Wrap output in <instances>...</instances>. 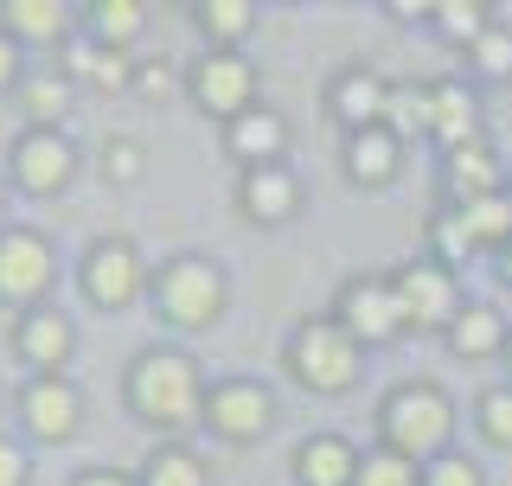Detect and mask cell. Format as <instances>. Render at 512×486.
<instances>
[{
  "instance_id": "1",
  "label": "cell",
  "mask_w": 512,
  "mask_h": 486,
  "mask_svg": "<svg viewBox=\"0 0 512 486\" xmlns=\"http://www.w3.org/2000/svg\"><path fill=\"white\" fill-rule=\"evenodd\" d=\"M205 365L173 339H154L122 365V403L141 429H154L160 442H186V429H199L205 416Z\"/></svg>"
},
{
  "instance_id": "2",
  "label": "cell",
  "mask_w": 512,
  "mask_h": 486,
  "mask_svg": "<svg viewBox=\"0 0 512 486\" xmlns=\"http://www.w3.org/2000/svg\"><path fill=\"white\" fill-rule=\"evenodd\" d=\"M148 307L167 333H212L231 307V275H224L218 256L205 250H180L154 269L148 282Z\"/></svg>"
},
{
  "instance_id": "3",
  "label": "cell",
  "mask_w": 512,
  "mask_h": 486,
  "mask_svg": "<svg viewBox=\"0 0 512 486\" xmlns=\"http://www.w3.org/2000/svg\"><path fill=\"white\" fill-rule=\"evenodd\" d=\"M448 435H455V403L429 378L397 384V391L378 403V448H391V455H404L416 467L448 455Z\"/></svg>"
},
{
  "instance_id": "4",
  "label": "cell",
  "mask_w": 512,
  "mask_h": 486,
  "mask_svg": "<svg viewBox=\"0 0 512 486\" xmlns=\"http://www.w3.org/2000/svg\"><path fill=\"white\" fill-rule=\"evenodd\" d=\"M282 365H288V378H295L301 391H314V397H346L352 384H359L365 346H359V339H352L333 314H314V320H301V327L288 333Z\"/></svg>"
},
{
  "instance_id": "5",
  "label": "cell",
  "mask_w": 512,
  "mask_h": 486,
  "mask_svg": "<svg viewBox=\"0 0 512 486\" xmlns=\"http://www.w3.org/2000/svg\"><path fill=\"white\" fill-rule=\"evenodd\" d=\"M90 423V397L71 371H52V378H26L13 391V435L26 448H71Z\"/></svg>"
},
{
  "instance_id": "6",
  "label": "cell",
  "mask_w": 512,
  "mask_h": 486,
  "mask_svg": "<svg viewBox=\"0 0 512 486\" xmlns=\"http://www.w3.org/2000/svg\"><path fill=\"white\" fill-rule=\"evenodd\" d=\"M58 243L39 224H0V314H32L58 295Z\"/></svg>"
},
{
  "instance_id": "7",
  "label": "cell",
  "mask_w": 512,
  "mask_h": 486,
  "mask_svg": "<svg viewBox=\"0 0 512 486\" xmlns=\"http://www.w3.org/2000/svg\"><path fill=\"white\" fill-rule=\"evenodd\" d=\"M71 275H77V295L96 314H128L135 301H148V282H154V269H148L135 237H90Z\"/></svg>"
},
{
  "instance_id": "8",
  "label": "cell",
  "mask_w": 512,
  "mask_h": 486,
  "mask_svg": "<svg viewBox=\"0 0 512 486\" xmlns=\"http://www.w3.org/2000/svg\"><path fill=\"white\" fill-rule=\"evenodd\" d=\"M84 173V148L64 128H20L7 148V186L20 199H64Z\"/></svg>"
},
{
  "instance_id": "9",
  "label": "cell",
  "mask_w": 512,
  "mask_h": 486,
  "mask_svg": "<svg viewBox=\"0 0 512 486\" xmlns=\"http://www.w3.org/2000/svg\"><path fill=\"white\" fill-rule=\"evenodd\" d=\"M199 429H212L218 442H231V448L263 442V435L276 429V391H269L263 378H244V371L212 378V384H205V416H199Z\"/></svg>"
},
{
  "instance_id": "10",
  "label": "cell",
  "mask_w": 512,
  "mask_h": 486,
  "mask_svg": "<svg viewBox=\"0 0 512 486\" xmlns=\"http://www.w3.org/2000/svg\"><path fill=\"white\" fill-rule=\"evenodd\" d=\"M186 103L231 128L256 109V64L244 52H205L199 64H186Z\"/></svg>"
},
{
  "instance_id": "11",
  "label": "cell",
  "mask_w": 512,
  "mask_h": 486,
  "mask_svg": "<svg viewBox=\"0 0 512 486\" xmlns=\"http://www.w3.org/2000/svg\"><path fill=\"white\" fill-rule=\"evenodd\" d=\"M333 320H340V327L359 339L365 352H372V346H391V339H404V333H410L404 301H397L391 275H352V282H340Z\"/></svg>"
},
{
  "instance_id": "12",
  "label": "cell",
  "mask_w": 512,
  "mask_h": 486,
  "mask_svg": "<svg viewBox=\"0 0 512 486\" xmlns=\"http://www.w3.org/2000/svg\"><path fill=\"white\" fill-rule=\"evenodd\" d=\"M7 352L26 365V378L71 371V359H77V320L64 314L58 301H45V307H32V314H20L7 327Z\"/></svg>"
},
{
  "instance_id": "13",
  "label": "cell",
  "mask_w": 512,
  "mask_h": 486,
  "mask_svg": "<svg viewBox=\"0 0 512 486\" xmlns=\"http://www.w3.org/2000/svg\"><path fill=\"white\" fill-rule=\"evenodd\" d=\"M391 288H397V301H404V320L416 333H448L455 327V314H461V295H455V275H448L436 256L429 263H410V269H397L391 275Z\"/></svg>"
},
{
  "instance_id": "14",
  "label": "cell",
  "mask_w": 512,
  "mask_h": 486,
  "mask_svg": "<svg viewBox=\"0 0 512 486\" xmlns=\"http://www.w3.org/2000/svg\"><path fill=\"white\" fill-rule=\"evenodd\" d=\"M384 109H391V84L372 71V64H346V71L327 77V116L346 128V135H359V128H378Z\"/></svg>"
},
{
  "instance_id": "15",
  "label": "cell",
  "mask_w": 512,
  "mask_h": 486,
  "mask_svg": "<svg viewBox=\"0 0 512 486\" xmlns=\"http://www.w3.org/2000/svg\"><path fill=\"white\" fill-rule=\"evenodd\" d=\"M58 71L71 77L77 90H103V96H116V90L135 84V58H128V52H109V45H96L84 26H77L71 39L58 45Z\"/></svg>"
},
{
  "instance_id": "16",
  "label": "cell",
  "mask_w": 512,
  "mask_h": 486,
  "mask_svg": "<svg viewBox=\"0 0 512 486\" xmlns=\"http://www.w3.org/2000/svg\"><path fill=\"white\" fill-rule=\"evenodd\" d=\"M237 212H244L250 224H288L301 212V180L295 167H244L237 173Z\"/></svg>"
},
{
  "instance_id": "17",
  "label": "cell",
  "mask_w": 512,
  "mask_h": 486,
  "mask_svg": "<svg viewBox=\"0 0 512 486\" xmlns=\"http://www.w3.org/2000/svg\"><path fill=\"white\" fill-rule=\"evenodd\" d=\"M359 448L346 442V435L320 429L308 435V442H295V455H288V474H295V486H359Z\"/></svg>"
},
{
  "instance_id": "18",
  "label": "cell",
  "mask_w": 512,
  "mask_h": 486,
  "mask_svg": "<svg viewBox=\"0 0 512 486\" xmlns=\"http://www.w3.org/2000/svg\"><path fill=\"white\" fill-rule=\"evenodd\" d=\"M340 167H346V180L365 186V192L391 186L397 167H404V135H397V128H384V122L378 128H359V135H346Z\"/></svg>"
},
{
  "instance_id": "19",
  "label": "cell",
  "mask_w": 512,
  "mask_h": 486,
  "mask_svg": "<svg viewBox=\"0 0 512 486\" xmlns=\"http://www.w3.org/2000/svg\"><path fill=\"white\" fill-rule=\"evenodd\" d=\"M0 32H7L13 45H58L77 32V7H58V0H0Z\"/></svg>"
},
{
  "instance_id": "20",
  "label": "cell",
  "mask_w": 512,
  "mask_h": 486,
  "mask_svg": "<svg viewBox=\"0 0 512 486\" xmlns=\"http://www.w3.org/2000/svg\"><path fill=\"white\" fill-rule=\"evenodd\" d=\"M13 103H20L26 128H64V116H71V103H77V84L58 71V64H26Z\"/></svg>"
},
{
  "instance_id": "21",
  "label": "cell",
  "mask_w": 512,
  "mask_h": 486,
  "mask_svg": "<svg viewBox=\"0 0 512 486\" xmlns=\"http://www.w3.org/2000/svg\"><path fill=\"white\" fill-rule=\"evenodd\" d=\"M224 154L237 160V167H282L288 154V122L276 109H250V116H237L224 128Z\"/></svg>"
},
{
  "instance_id": "22",
  "label": "cell",
  "mask_w": 512,
  "mask_h": 486,
  "mask_svg": "<svg viewBox=\"0 0 512 486\" xmlns=\"http://www.w3.org/2000/svg\"><path fill=\"white\" fill-rule=\"evenodd\" d=\"M429 96H436V116H429V135L442 141V154L468 148V141H480V103L468 84H429Z\"/></svg>"
},
{
  "instance_id": "23",
  "label": "cell",
  "mask_w": 512,
  "mask_h": 486,
  "mask_svg": "<svg viewBox=\"0 0 512 486\" xmlns=\"http://www.w3.org/2000/svg\"><path fill=\"white\" fill-rule=\"evenodd\" d=\"M205 52H244V39L256 32V0H199L192 7Z\"/></svg>"
},
{
  "instance_id": "24",
  "label": "cell",
  "mask_w": 512,
  "mask_h": 486,
  "mask_svg": "<svg viewBox=\"0 0 512 486\" xmlns=\"http://www.w3.org/2000/svg\"><path fill=\"white\" fill-rule=\"evenodd\" d=\"M77 26H84L96 45H109V52H128V45L141 39V26H148V7H141V0H84V7H77Z\"/></svg>"
},
{
  "instance_id": "25",
  "label": "cell",
  "mask_w": 512,
  "mask_h": 486,
  "mask_svg": "<svg viewBox=\"0 0 512 486\" xmlns=\"http://www.w3.org/2000/svg\"><path fill=\"white\" fill-rule=\"evenodd\" d=\"M135 486H205V461L192 442H154L135 467Z\"/></svg>"
},
{
  "instance_id": "26",
  "label": "cell",
  "mask_w": 512,
  "mask_h": 486,
  "mask_svg": "<svg viewBox=\"0 0 512 486\" xmlns=\"http://www.w3.org/2000/svg\"><path fill=\"white\" fill-rule=\"evenodd\" d=\"M448 192H455V205H474L487 192H500V167H493L487 141H468V148L448 154Z\"/></svg>"
},
{
  "instance_id": "27",
  "label": "cell",
  "mask_w": 512,
  "mask_h": 486,
  "mask_svg": "<svg viewBox=\"0 0 512 486\" xmlns=\"http://www.w3.org/2000/svg\"><path fill=\"white\" fill-rule=\"evenodd\" d=\"M448 352L455 359H493V352H506V327L493 307H461L455 327H448Z\"/></svg>"
},
{
  "instance_id": "28",
  "label": "cell",
  "mask_w": 512,
  "mask_h": 486,
  "mask_svg": "<svg viewBox=\"0 0 512 486\" xmlns=\"http://www.w3.org/2000/svg\"><path fill=\"white\" fill-rule=\"evenodd\" d=\"M96 173H103V186H141V173H148V148H141V135H109L103 148H96Z\"/></svg>"
},
{
  "instance_id": "29",
  "label": "cell",
  "mask_w": 512,
  "mask_h": 486,
  "mask_svg": "<svg viewBox=\"0 0 512 486\" xmlns=\"http://www.w3.org/2000/svg\"><path fill=\"white\" fill-rule=\"evenodd\" d=\"M429 26L442 32L448 45H474L480 32H487V0H436V13H429Z\"/></svg>"
},
{
  "instance_id": "30",
  "label": "cell",
  "mask_w": 512,
  "mask_h": 486,
  "mask_svg": "<svg viewBox=\"0 0 512 486\" xmlns=\"http://www.w3.org/2000/svg\"><path fill=\"white\" fill-rule=\"evenodd\" d=\"M461 218H468V231L474 243H506L512 250V192H487V199H474V205H461Z\"/></svg>"
},
{
  "instance_id": "31",
  "label": "cell",
  "mask_w": 512,
  "mask_h": 486,
  "mask_svg": "<svg viewBox=\"0 0 512 486\" xmlns=\"http://www.w3.org/2000/svg\"><path fill=\"white\" fill-rule=\"evenodd\" d=\"M128 96L160 109V103H173V96H186V77L173 71L167 58H135V84H128Z\"/></svg>"
},
{
  "instance_id": "32",
  "label": "cell",
  "mask_w": 512,
  "mask_h": 486,
  "mask_svg": "<svg viewBox=\"0 0 512 486\" xmlns=\"http://www.w3.org/2000/svg\"><path fill=\"white\" fill-rule=\"evenodd\" d=\"M429 116H436V96H429V90L391 84V109H384V128H397V135H429Z\"/></svg>"
},
{
  "instance_id": "33",
  "label": "cell",
  "mask_w": 512,
  "mask_h": 486,
  "mask_svg": "<svg viewBox=\"0 0 512 486\" xmlns=\"http://www.w3.org/2000/svg\"><path fill=\"white\" fill-rule=\"evenodd\" d=\"M359 486H423V467L404 461V455H391V448H365Z\"/></svg>"
},
{
  "instance_id": "34",
  "label": "cell",
  "mask_w": 512,
  "mask_h": 486,
  "mask_svg": "<svg viewBox=\"0 0 512 486\" xmlns=\"http://www.w3.org/2000/svg\"><path fill=\"white\" fill-rule=\"evenodd\" d=\"M468 58L480 64V77H512V32H506V26H487V32L468 45Z\"/></svg>"
},
{
  "instance_id": "35",
  "label": "cell",
  "mask_w": 512,
  "mask_h": 486,
  "mask_svg": "<svg viewBox=\"0 0 512 486\" xmlns=\"http://www.w3.org/2000/svg\"><path fill=\"white\" fill-rule=\"evenodd\" d=\"M423 486H487V474H480V461H468V455H436L423 467Z\"/></svg>"
},
{
  "instance_id": "36",
  "label": "cell",
  "mask_w": 512,
  "mask_h": 486,
  "mask_svg": "<svg viewBox=\"0 0 512 486\" xmlns=\"http://www.w3.org/2000/svg\"><path fill=\"white\" fill-rule=\"evenodd\" d=\"M429 237H436V263H442V269H448V263H461L468 250H480V243H474V231H468V218H461V212L436 218V231H429Z\"/></svg>"
},
{
  "instance_id": "37",
  "label": "cell",
  "mask_w": 512,
  "mask_h": 486,
  "mask_svg": "<svg viewBox=\"0 0 512 486\" xmlns=\"http://www.w3.org/2000/svg\"><path fill=\"white\" fill-rule=\"evenodd\" d=\"M480 435L500 442V448H512V384H500V391L480 397Z\"/></svg>"
},
{
  "instance_id": "38",
  "label": "cell",
  "mask_w": 512,
  "mask_h": 486,
  "mask_svg": "<svg viewBox=\"0 0 512 486\" xmlns=\"http://www.w3.org/2000/svg\"><path fill=\"white\" fill-rule=\"evenodd\" d=\"M0 486H32V448L13 429H0Z\"/></svg>"
},
{
  "instance_id": "39",
  "label": "cell",
  "mask_w": 512,
  "mask_h": 486,
  "mask_svg": "<svg viewBox=\"0 0 512 486\" xmlns=\"http://www.w3.org/2000/svg\"><path fill=\"white\" fill-rule=\"evenodd\" d=\"M20 77H26V52L7 39V32H0V96H13V90H20Z\"/></svg>"
},
{
  "instance_id": "40",
  "label": "cell",
  "mask_w": 512,
  "mask_h": 486,
  "mask_svg": "<svg viewBox=\"0 0 512 486\" xmlns=\"http://www.w3.org/2000/svg\"><path fill=\"white\" fill-rule=\"evenodd\" d=\"M71 486H135V474H122V467H77Z\"/></svg>"
},
{
  "instance_id": "41",
  "label": "cell",
  "mask_w": 512,
  "mask_h": 486,
  "mask_svg": "<svg viewBox=\"0 0 512 486\" xmlns=\"http://www.w3.org/2000/svg\"><path fill=\"white\" fill-rule=\"evenodd\" d=\"M7 192H13V186H7V173H0V224H13V218H7Z\"/></svg>"
},
{
  "instance_id": "42",
  "label": "cell",
  "mask_w": 512,
  "mask_h": 486,
  "mask_svg": "<svg viewBox=\"0 0 512 486\" xmlns=\"http://www.w3.org/2000/svg\"><path fill=\"white\" fill-rule=\"evenodd\" d=\"M506 365H512V333H506Z\"/></svg>"
},
{
  "instance_id": "43",
  "label": "cell",
  "mask_w": 512,
  "mask_h": 486,
  "mask_svg": "<svg viewBox=\"0 0 512 486\" xmlns=\"http://www.w3.org/2000/svg\"><path fill=\"white\" fill-rule=\"evenodd\" d=\"M506 269H512V250H506Z\"/></svg>"
},
{
  "instance_id": "44",
  "label": "cell",
  "mask_w": 512,
  "mask_h": 486,
  "mask_svg": "<svg viewBox=\"0 0 512 486\" xmlns=\"http://www.w3.org/2000/svg\"><path fill=\"white\" fill-rule=\"evenodd\" d=\"M0 403H7V391H0Z\"/></svg>"
}]
</instances>
